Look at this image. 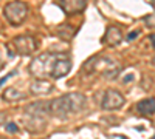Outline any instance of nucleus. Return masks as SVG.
<instances>
[{
  "label": "nucleus",
  "instance_id": "f257e3e1",
  "mask_svg": "<svg viewBox=\"0 0 155 139\" xmlns=\"http://www.w3.org/2000/svg\"><path fill=\"white\" fill-rule=\"evenodd\" d=\"M50 102H51V115L65 119L70 115L81 113L87 107V97L81 93H68L50 100Z\"/></svg>",
  "mask_w": 155,
  "mask_h": 139
},
{
  "label": "nucleus",
  "instance_id": "f03ea898",
  "mask_svg": "<svg viewBox=\"0 0 155 139\" xmlns=\"http://www.w3.org/2000/svg\"><path fill=\"white\" fill-rule=\"evenodd\" d=\"M121 67L116 60L106 57V56H92L90 59H87L82 65V73L85 74H93V73H99L106 77H116L120 73Z\"/></svg>",
  "mask_w": 155,
  "mask_h": 139
},
{
  "label": "nucleus",
  "instance_id": "7ed1b4c3",
  "mask_svg": "<svg viewBox=\"0 0 155 139\" xmlns=\"http://www.w3.org/2000/svg\"><path fill=\"white\" fill-rule=\"evenodd\" d=\"M61 56H62V53H44V54H39V56L33 57V60L28 65L31 76H34L36 79L51 77L54 65H56V62Z\"/></svg>",
  "mask_w": 155,
  "mask_h": 139
},
{
  "label": "nucleus",
  "instance_id": "20e7f679",
  "mask_svg": "<svg viewBox=\"0 0 155 139\" xmlns=\"http://www.w3.org/2000/svg\"><path fill=\"white\" fill-rule=\"evenodd\" d=\"M28 5L25 2H20V0H12V2H8L3 6V16L8 20L9 25L12 27H19L22 25L28 17Z\"/></svg>",
  "mask_w": 155,
  "mask_h": 139
},
{
  "label": "nucleus",
  "instance_id": "39448f33",
  "mask_svg": "<svg viewBox=\"0 0 155 139\" xmlns=\"http://www.w3.org/2000/svg\"><path fill=\"white\" fill-rule=\"evenodd\" d=\"M11 45L14 46V53L19 56H31L37 49V40L30 34L16 36L11 40Z\"/></svg>",
  "mask_w": 155,
  "mask_h": 139
},
{
  "label": "nucleus",
  "instance_id": "423d86ee",
  "mask_svg": "<svg viewBox=\"0 0 155 139\" xmlns=\"http://www.w3.org/2000/svg\"><path fill=\"white\" fill-rule=\"evenodd\" d=\"M124 96L116 91V90H106L104 91V96H102V100H101V105L104 110H109V111H113V110H120L123 105H124Z\"/></svg>",
  "mask_w": 155,
  "mask_h": 139
},
{
  "label": "nucleus",
  "instance_id": "0eeeda50",
  "mask_svg": "<svg viewBox=\"0 0 155 139\" xmlns=\"http://www.w3.org/2000/svg\"><path fill=\"white\" fill-rule=\"evenodd\" d=\"M25 113L28 116H36V118H47L51 115V102L48 100H37L30 105L25 107Z\"/></svg>",
  "mask_w": 155,
  "mask_h": 139
},
{
  "label": "nucleus",
  "instance_id": "6e6552de",
  "mask_svg": "<svg viewBox=\"0 0 155 139\" xmlns=\"http://www.w3.org/2000/svg\"><path fill=\"white\" fill-rule=\"evenodd\" d=\"M87 2L88 0H59V6L67 16H73L81 14L87 8Z\"/></svg>",
  "mask_w": 155,
  "mask_h": 139
},
{
  "label": "nucleus",
  "instance_id": "1a4fd4ad",
  "mask_svg": "<svg viewBox=\"0 0 155 139\" xmlns=\"http://www.w3.org/2000/svg\"><path fill=\"white\" fill-rule=\"evenodd\" d=\"M71 71V60L67 54H62L56 65H54V70H53V74H51V79H61L64 76H67L68 73Z\"/></svg>",
  "mask_w": 155,
  "mask_h": 139
},
{
  "label": "nucleus",
  "instance_id": "9d476101",
  "mask_svg": "<svg viewBox=\"0 0 155 139\" xmlns=\"http://www.w3.org/2000/svg\"><path fill=\"white\" fill-rule=\"evenodd\" d=\"M123 42V33L118 27H109L102 36V43L107 46H118Z\"/></svg>",
  "mask_w": 155,
  "mask_h": 139
},
{
  "label": "nucleus",
  "instance_id": "9b49d317",
  "mask_svg": "<svg viewBox=\"0 0 155 139\" xmlns=\"http://www.w3.org/2000/svg\"><path fill=\"white\" fill-rule=\"evenodd\" d=\"M23 125H25V128L31 133H41L45 128L47 121H45V118H36V116L27 115V118H23Z\"/></svg>",
  "mask_w": 155,
  "mask_h": 139
},
{
  "label": "nucleus",
  "instance_id": "f8f14e48",
  "mask_svg": "<svg viewBox=\"0 0 155 139\" xmlns=\"http://www.w3.org/2000/svg\"><path fill=\"white\" fill-rule=\"evenodd\" d=\"M53 88L54 87H53V84H50V81L36 79L30 87V91H31V94H48V93H51Z\"/></svg>",
  "mask_w": 155,
  "mask_h": 139
},
{
  "label": "nucleus",
  "instance_id": "ddd939ff",
  "mask_svg": "<svg viewBox=\"0 0 155 139\" xmlns=\"http://www.w3.org/2000/svg\"><path fill=\"white\" fill-rule=\"evenodd\" d=\"M137 111L141 116H150L155 113V99L153 97H146L140 100L137 104Z\"/></svg>",
  "mask_w": 155,
  "mask_h": 139
},
{
  "label": "nucleus",
  "instance_id": "4468645a",
  "mask_svg": "<svg viewBox=\"0 0 155 139\" xmlns=\"http://www.w3.org/2000/svg\"><path fill=\"white\" fill-rule=\"evenodd\" d=\"M74 33H76V30L71 27V25H67V23L59 25V27L56 28V34H58V37H59V39H62V40H67V42L73 39Z\"/></svg>",
  "mask_w": 155,
  "mask_h": 139
},
{
  "label": "nucleus",
  "instance_id": "2eb2a0df",
  "mask_svg": "<svg viewBox=\"0 0 155 139\" xmlns=\"http://www.w3.org/2000/svg\"><path fill=\"white\" fill-rule=\"evenodd\" d=\"M2 99L3 100H8V102H16V100H20V99H25V94L20 93L19 90H16V88H6V90L2 93Z\"/></svg>",
  "mask_w": 155,
  "mask_h": 139
},
{
  "label": "nucleus",
  "instance_id": "dca6fc26",
  "mask_svg": "<svg viewBox=\"0 0 155 139\" xmlns=\"http://www.w3.org/2000/svg\"><path fill=\"white\" fill-rule=\"evenodd\" d=\"M143 20H144V23H146V27H149V28L155 30V11L152 12V14H147Z\"/></svg>",
  "mask_w": 155,
  "mask_h": 139
},
{
  "label": "nucleus",
  "instance_id": "f3484780",
  "mask_svg": "<svg viewBox=\"0 0 155 139\" xmlns=\"http://www.w3.org/2000/svg\"><path fill=\"white\" fill-rule=\"evenodd\" d=\"M5 127H6V131H8V133H17V131H19L17 125H16L14 122H6Z\"/></svg>",
  "mask_w": 155,
  "mask_h": 139
},
{
  "label": "nucleus",
  "instance_id": "a211bd4d",
  "mask_svg": "<svg viewBox=\"0 0 155 139\" xmlns=\"http://www.w3.org/2000/svg\"><path fill=\"white\" fill-rule=\"evenodd\" d=\"M138 36H140V31H132V33L127 34V40H134V39H137Z\"/></svg>",
  "mask_w": 155,
  "mask_h": 139
},
{
  "label": "nucleus",
  "instance_id": "6ab92c4d",
  "mask_svg": "<svg viewBox=\"0 0 155 139\" xmlns=\"http://www.w3.org/2000/svg\"><path fill=\"white\" fill-rule=\"evenodd\" d=\"M2 125H6V116H5V113H0V127Z\"/></svg>",
  "mask_w": 155,
  "mask_h": 139
},
{
  "label": "nucleus",
  "instance_id": "aec40b11",
  "mask_svg": "<svg viewBox=\"0 0 155 139\" xmlns=\"http://www.w3.org/2000/svg\"><path fill=\"white\" fill-rule=\"evenodd\" d=\"M110 139H129L124 134H110Z\"/></svg>",
  "mask_w": 155,
  "mask_h": 139
},
{
  "label": "nucleus",
  "instance_id": "412c9836",
  "mask_svg": "<svg viewBox=\"0 0 155 139\" xmlns=\"http://www.w3.org/2000/svg\"><path fill=\"white\" fill-rule=\"evenodd\" d=\"M12 74H14V73H9L8 76H5V77H2V79H0V85H3V84H5V82H6V81H8L9 77H11Z\"/></svg>",
  "mask_w": 155,
  "mask_h": 139
},
{
  "label": "nucleus",
  "instance_id": "4be33fe9",
  "mask_svg": "<svg viewBox=\"0 0 155 139\" xmlns=\"http://www.w3.org/2000/svg\"><path fill=\"white\" fill-rule=\"evenodd\" d=\"M132 79H134V74H127L126 77H124V82H130Z\"/></svg>",
  "mask_w": 155,
  "mask_h": 139
},
{
  "label": "nucleus",
  "instance_id": "5701e85b",
  "mask_svg": "<svg viewBox=\"0 0 155 139\" xmlns=\"http://www.w3.org/2000/svg\"><path fill=\"white\" fill-rule=\"evenodd\" d=\"M149 40L152 42V46L155 48V34H150V36H149Z\"/></svg>",
  "mask_w": 155,
  "mask_h": 139
},
{
  "label": "nucleus",
  "instance_id": "b1692460",
  "mask_svg": "<svg viewBox=\"0 0 155 139\" xmlns=\"http://www.w3.org/2000/svg\"><path fill=\"white\" fill-rule=\"evenodd\" d=\"M5 68V60L2 59V56H0V70H3Z\"/></svg>",
  "mask_w": 155,
  "mask_h": 139
},
{
  "label": "nucleus",
  "instance_id": "393cba45",
  "mask_svg": "<svg viewBox=\"0 0 155 139\" xmlns=\"http://www.w3.org/2000/svg\"><path fill=\"white\" fill-rule=\"evenodd\" d=\"M150 5H152V8L155 9V0H150Z\"/></svg>",
  "mask_w": 155,
  "mask_h": 139
},
{
  "label": "nucleus",
  "instance_id": "a878e982",
  "mask_svg": "<svg viewBox=\"0 0 155 139\" xmlns=\"http://www.w3.org/2000/svg\"><path fill=\"white\" fill-rule=\"evenodd\" d=\"M152 65H153V67H155V56H153V57H152Z\"/></svg>",
  "mask_w": 155,
  "mask_h": 139
}]
</instances>
